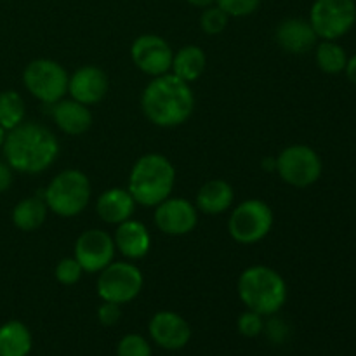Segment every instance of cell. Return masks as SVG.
<instances>
[{
    "label": "cell",
    "mask_w": 356,
    "mask_h": 356,
    "mask_svg": "<svg viewBox=\"0 0 356 356\" xmlns=\"http://www.w3.org/2000/svg\"><path fill=\"white\" fill-rule=\"evenodd\" d=\"M3 160L21 174L45 172L59 155V141L47 127L23 122L6 134Z\"/></svg>",
    "instance_id": "obj_1"
},
{
    "label": "cell",
    "mask_w": 356,
    "mask_h": 356,
    "mask_svg": "<svg viewBox=\"0 0 356 356\" xmlns=\"http://www.w3.org/2000/svg\"><path fill=\"white\" fill-rule=\"evenodd\" d=\"M141 108L145 117L156 127L170 129L183 125L195 110L191 83L174 73L155 76L143 90Z\"/></svg>",
    "instance_id": "obj_2"
},
{
    "label": "cell",
    "mask_w": 356,
    "mask_h": 356,
    "mask_svg": "<svg viewBox=\"0 0 356 356\" xmlns=\"http://www.w3.org/2000/svg\"><path fill=\"white\" fill-rule=\"evenodd\" d=\"M236 291L243 306L261 316L277 315L289 298L285 278L264 264H254L243 270L236 282Z\"/></svg>",
    "instance_id": "obj_3"
},
{
    "label": "cell",
    "mask_w": 356,
    "mask_h": 356,
    "mask_svg": "<svg viewBox=\"0 0 356 356\" xmlns=\"http://www.w3.org/2000/svg\"><path fill=\"white\" fill-rule=\"evenodd\" d=\"M174 184L176 169L172 162L160 153H146L132 165L127 190L141 207H156L170 197Z\"/></svg>",
    "instance_id": "obj_4"
},
{
    "label": "cell",
    "mask_w": 356,
    "mask_h": 356,
    "mask_svg": "<svg viewBox=\"0 0 356 356\" xmlns=\"http://www.w3.org/2000/svg\"><path fill=\"white\" fill-rule=\"evenodd\" d=\"M49 211L59 218H75L87 209L90 202V181L82 170L66 169L52 177L45 190H42Z\"/></svg>",
    "instance_id": "obj_5"
},
{
    "label": "cell",
    "mask_w": 356,
    "mask_h": 356,
    "mask_svg": "<svg viewBox=\"0 0 356 356\" xmlns=\"http://www.w3.org/2000/svg\"><path fill=\"white\" fill-rule=\"evenodd\" d=\"M275 214L266 202L259 198L243 200L232 211L228 219V233L236 243L254 245L270 235Z\"/></svg>",
    "instance_id": "obj_6"
},
{
    "label": "cell",
    "mask_w": 356,
    "mask_h": 356,
    "mask_svg": "<svg viewBox=\"0 0 356 356\" xmlns=\"http://www.w3.org/2000/svg\"><path fill=\"white\" fill-rule=\"evenodd\" d=\"M70 75L65 66L54 59H33L23 72V86L35 99L44 104H54L68 94Z\"/></svg>",
    "instance_id": "obj_7"
},
{
    "label": "cell",
    "mask_w": 356,
    "mask_h": 356,
    "mask_svg": "<svg viewBox=\"0 0 356 356\" xmlns=\"http://www.w3.org/2000/svg\"><path fill=\"white\" fill-rule=\"evenodd\" d=\"M145 278L141 270L131 261H113L103 271H99L96 289L101 301L127 305L134 301L143 291Z\"/></svg>",
    "instance_id": "obj_8"
},
{
    "label": "cell",
    "mask_w": 356,
    "mask_h": 356,
    "mask_svg": "<svg viewBox=\"0 0 356 356\" xmlns=\"http://www.w3.org/2000/svg\"><path fill=\"white\" fill-rule=\"evenodd\" d=\"M275 170L282 181L294 188H308L320 179L323 163L316 149L308 145H291L277 156Z\"/></svg>",
    "instance_id": "obj_9"
},
{
    "label": "cell",
    "mask_w": 356,
    "mask_h": 356,
    "mask_svg": "<svg viewBox=\"0 0 356 356\" xmlns=\"http://www.w3.org/2000/svg\"><path fill=\"white\" fill-rule=\"evenodd\" d=\"M309 24L322 40L344 37L356 23L355 0H315L309 10Z\"/></svg>",
    "instance_id": "obj_10"
},
{
    "label": "cell",
    "mask_w": 356,
    "mask_h": 356,
    "mask_svg": "<svg viewBox=\"0 0 356 356\" xmlns=\"http://www.w3.org/2000/svg\"><path fill=\"white\" fill-rule=\"evenodd\" d=\"M174 51L165 38L155 33L139 35L131 45V59L136 68L148 76L165 75L172 68Z\"/></svg>",
    "instance_id": "obj_11"
},
{
    "label": "cell",
    "mask_w": 356,
    "mask_h": 356,
    "mask_svg": "<svg viewBox=\"0 0 356 356\" xmlns=\"http://www.w3.org/2000/svg\"><path fill=\"white\" fill-rule=\"evenodd\" d=\"M113 236L104 229H86L76 238L73 257L79 261L83 273H99L115 261Z\"/></svg>",
    "instance_id": "obj_12"
},
{
    "label": "cell",
    "mask_w": 356,
    "mask_h": 356,
    "mask_svg": "<svg viewBox=\"0 0 356 356\" xmlns=\"http://www.w3.org/2000/svg\"><path fill=\"white\" fill-rule=\"evenodd\" d=\"M155 209L156 228L167 236L190 235L198 225V209L186 198H165Z\"/></svg>",
    "instance_id": "obj_13"
},
{
    "label": "cell",
    "mask_w": 356,
    "mask_h": 356,
    "mask_svg": "<svg viewBox=\"0 0 356 356\" xmlns=\"http://www.w3.org/2000/svg\"><path fill=\"white\" fill-rule=\"evenodd\" d=\"M148 332L156 346L167 351L183 350L191 339V327L179 313L159 312L148 323Z\"/></svg>",
    "instance_id": "obj_14"
},
{
    "label": "cell",
    "mask_w": 356,
    "mask_h": 356,
    "mask_svg": "<svg viewBox=\"0 0 356 356\" xmlns=\"http://www.w3.org/2000/svg\"><path fill=\"white\" fill-rule=\"evenodd\" d=\"M108 89H110V80H108L104 70H101L99 66H80L79 70L73 72V75H70V97L86 104V106L101 103L106 97Z\"/></svg>",
    "instance_id": "obj_15"
},
{
    "label": "cell",
    "mask_w": 356,
    "mask_h": 356,
    "mask_svg": "<svg viewBox=\"0 0 356 356\" xmlns=\"http://www.w3.org/2000/svg\"><path fill=\"white\" fill-rule=\"evenodd\" d=\"M275 40L285 52L299 56L315 49L318 37L308 19L287 17V19L280 21L275 30Z\"/></svg>",
    "instance_id": "obj_16"
},
{
    "label": "cell",
    "mask_w": 356,
    "mask_h": 356,
    "mask_svg": "<svg viewBox=\"0 0 356 356\" xmlns=\"http://www.w3.org/2000/svg\"><path fill=\"white\" fill-rule=\"evenodd\" d=\"M113 242L117 252H120L127 261L143 259L152 249V235L148 228L132 218L117 225Z\"/></svg>",
    "instance_id": "obj_17"
},
{
    "label": "cell",
    "mask_w": 356,
    "mask_h": 356,
    "mask_svg": "<svg viewBox=\"0 0 356 356\" xmlns=\"http://www.w3.org/2000/svg\"><path fill=\"white\" fill-rule=\"evenodd\" d=\"M52 120L61 132L68 136H82L92 125V111L89 106L75 99H66L52 104Z\"/></svg>",
    "instance_id": "obj_18"
},
{
    "label": "cell",
    "mask_w": 356,
    "mask_h": 356,
    "mask_svg": "<svg viewBox=\"0 0 356 356\" xmlns=\"http://www.w3.org/2000/svg\"><path fill=\"white\" fill-rule=\"evenodd\" d=\"M136 200L125 188L104 190L96 200V212L106 225H120L132 218L136 211Z\"/></svg>",
    "instance_id": "obj_19"
},
{
    "label": "cell",
    "mask_w": 356,
    "mask_h": 356,
    "mask_svg": "<svg viewBox=\"0 0 356 356\" xmlns=\"http://www.w3.org/2000/svg\"><path fill=\"white\" fill-rule=\"evenodd\" d=\"M235 200V191L233 186L225 179H211L197 193L195 205L200 212L209 216H218L229 211Z\"/></svg>",
    "instance_id": "obj_20"
},
{
    "label": "cell",
    "mask_w": 356,
    "mask_h": 356,
    "mask_svg": "<svg viewBox=\"0 0 356 356\" xmlns=\"http://www.w3.org/2000/svg\"><path fill=\"white\" fill-rule=\"evenodd\" d=\"M205 66H207V56L204 49L198 45H184L179 51L174 52L170 73L179 76L184 82L193 83L204 75Z\"/></svg>",
    "instance_id": "obj_21"
},
{
    "label": "cell",
    "mask_w": 356,
    "mask_h": 356,
    "mask_svg": "<svg viewBox=\"0 0 356 356\" xmlns=\"http://www.w3.org/2000/svg\"><path fill=\"white\" fill-rule=\"evenodd\" d=\"M33 348L30 329L19 320L0 325V356H28Z\"/></svg>",
    "instance_id": "obj_22"
},
{
    "label": "cell",
    "mask_w": 356,
    "mask_h": 356,
    "mask_svg": "<svg viewBox=\"0 0 356 356\" xmlns=\"http://www.w3.org/2000/svg\"><path fill=\"white\" fill-rule=\"evenodd\" d=\"M49 207L45 204L44 197H28L17 202L13 209V225L21 232H35L40 228L47 219Z\"/></svg>",
    "instance_id": "obj_23"
},
{
    "label": "cell",
    "mask_w": 356,
    "mask_h": 356,
    "mask_svg": "<svg viewBox=\"0 0 356 356\" xmlns=\"http://www.w3.org/2000/svg\"><path fill=\"white\" fill-rule=\"evenodd\" d=\"M315 61L316 66L327 75H337L343 73L346 68L348 54L343 45L337 40H322L315 45Z\"/></svg>",
    "instance_id": "obj_24"
},
{
    "label": "cell",
    "mask_w": 356,
    "mask_h": 356,
    "mask_svg": "<svg viewBox=\"0 0 356 356\" xmlns=\"http://www.w3.org/2000/svg\"><path fill=\"white\" fill-rule=\"evenodd\" d=\"M26 104L23 96L16 90H2L0 92V127L6 132L13 131L24 122Z\"/></svg>",
    "instance_id": "obj_25"
},
{
    "label": "cell",
    "mask_w": 356,
    "mask_h": 356,
    "mask_svg": "<svg viewBox=\"0 0 356 356\" xmlns=\"http://www.w3.org/2000/svg\"><path fill=\"white\" fill-rule=\"evenodd\" d=\"M228 21H229L228 14H226L221 7L216 6V3L211 7H205L200 14L202 31L211 35V37L222 33V31L226 30V26H228Z\"/></svg>",
    "instance_id": "obj_26"
},
{
    "label": "cell",
    "mask_w": 356,
    "mask_h": 356,
    "mask_svg": "<svg viewBox=\"0 0 356 356\" xmlns=\"http://www.w3.org/2000/svg\"><path fill=\"white\" fill-rule=\"evenodd\" d=\"M148 339L139 334H127L117 344V356H152Z\"/></svg>",
    "instance_id": "obj_27"
},
{
    "label": "cell",
    "mask_w": 356,
    "mask_h": 356,
    "mask_svg": "<svg viewBox=\"0 0 356 356\" xmlns=\"http://www.w3.org/2000/svg\"><path fill=\"white\" fill-rule=\"evenodd\" d=\"M82 275H83V270L75 257H63V259L56 264V270H54L56 280H58L61 285H66V287L75 285L76 282L82 278Z\"/></svg>",
    "instance_id": "obj_28"
},
{
    "label": "cell",
    "mask_w": 356,
    "mask_h": 356,
    "mask_svg": "<svg viewBox=\"0 0 356 356\" xmlns=\"http://www.w3.org/2000/svg\"><path fill=\"white\" fill-rule=\"evenodd\" d=\"M216 6L221 7L229 17H245L259 9L261 0H216Z\"/></svg>",
    "instance_id": "obj_29"
},
{
    "label": "cell",
    "mask_w": 356,
    "mask_h": 356,
    "mask_svg": "<svg viewBox=\"0 0 356 356\" xmlns=\"http://www.w3.org/2000/svg\"><path fill=\"white\" fill-rule=\"evenodd\" d=\"M264 316H261L259 313L256 312H243L242 315L238 316V322H236V327H238V332L242 334L243 337H257L264 330Z\"/></svg>",
    "instance_id": "obj_30"
},
{
    "label": "cell",
    "mask_w": 356,
    "mask_h": 356,
    "mask_svg": "<svg viewBox=\"0 0 356 356\" xmlns=\"http://www.w3.org/2000/svg\"><path fill=\"white\" fill-rule=\"evenodd\" d=\"M120 318H122V306L120 305L103 301V305L97 308V320H99L101 325L113 327V325H117L118 320Z\"/></svg>",
    "instance_id": "obj_31"
},
{
    "label": "cell",
    "mask_w": 356,
    "mask_h": 356,
    "mask_svg": "<svg viewBox=\"0 0 356 356\" xmlns=\"http://www.w3.org/2000/svg\"><path fill=\"white\" fill-rule=\"evenodd\" d=\"M13 172L6 160H0V193H6L13 186Z\"/></svg>",
    "instance_id": "obj_32"
},
{
    "label": "cell",
    "mask_w": 356,
    "mask_h": 356,
    "mask_svg": "<svg viewBox=\"0 0 356 356\" xmlns=\"http://www.w3.org/2000/svg\"><path fill=\"white\" fill-rule=\"evenodd\" d=\"M344 72H346L348 80H350L351 83H355V86H356V54L351 56V58H348V63H346V68H344Z\"/></svg>",
    "instance_id": "obj_33"
},
{
    "label": "cell",
    "mask_w": 356,
    "mask_h": 356,
    "mask_svg": "<svg viewBox=\"0 0 356 356\" xmlns=\"http://www.w3.org/2000/svg\"><path fill=\"white\" fill-rule=\"evenodd\" d=\"M188 3H190V6H193V7H198V9H205V7H211V6H214L216 3V0H186Z\"/></svg>",
    "instance_id": "obj_34"
},
{
    "label": "cell",
    "mask_w": 356,
    "mask_h": 356,
    "mask_svg": "<svg viewBox=\"0 0 356 356\" xmlns=\"http://www.w3.org/2000/svg\"><path fill=\"white\" fill-rule=\"evenodd\" d=\"M6 134H7V132L3 131L2 127H0V149H2V146H3V141H6Z\"/></svg>",
    "instance_id": "obj_35"
},
{
    "label": "cell",
    "mask_w": 356,
    "mask_h": 356,
    "mask_svg": "<svg viewBox=\"0 0 356 356\" xmlns=\"http://www.w3.org/2000/svg\"><path fill=\"white\" fill-rule=\"evenodd\" d=\"M355 2H356V0H355Z\"/></svg>",
    "instance_id": "obj_36"
}]
</instances>
